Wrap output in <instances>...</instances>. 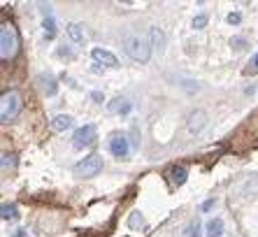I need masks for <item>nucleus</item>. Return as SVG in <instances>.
I'll return each instance as SVG.
<instances>
[{
  "mask_svg": "<svg viewBox=\"0 0 258 237\" xmlns=\"http://www.w3.org/2000/svg\"><path fill=\"white\" fill-rule=\"evenodd\" d=\"M66 33H68V37H70L72 42H77V44H82V42H84V26L77 24V21H70V24H68V28H66Z\"/></svg>",
  "mask_w": 258,
  "mask_h": 237,
  "instance_id": "obj_14",
  "label": "nucleus"
},
{
  "mask_svg": "<svg viewBox=\"0 0 258 237\" xmlns=\"http://www.w3.org/2000/svg\"><path fill=\"white\" fill-rule=\"evenodd\" d=\"M168 177H170V184L172 186H184L188 179V170L184 165H174V167H170Z\"/></svg>",
  "mask_w": 258,
  "mask_h": 237,
  "instance_id": "obj_10",
  "label": "nucleus"
},
{
  "mask_svg": "<svg viewBox=\"0 0 258 237\" xmlns=\"http://www.w3.org/2000/svg\"><path fill=\"white\" fill-rule=\"evenodd\" d=\"M12 237H28V232H26V230H17Z\"/></svg>",
  "mask_w": 258,
  "mask_h": 237,
  "instance_id": "obj_28",
  "label": "nucleus"
},
{
  "mask_svg": "<svg viewBox=\"0 0 258 237\" xmlns=\"http://www.w3.org/2000/svg\"><path fill=\"white\" fill-rule=\"evenodd\" d=\"M51 128H54L56 133H66L68 128H72V116L70 114H56V116L51 118Z\"/></svg>",
  "mask_w": 258,
  "mask_h": 237,
  "instance_id": "obj_13",
  "label": "nucleus"
},
{
  "mask_svg": "<svg viewBox=\"0 0 258 237\" xmlns=\"http://www.w3.org/2000/svg\"><path fill=\"white\" fill-rule=\"evenodd\" d=\"M17 165V156L14 154H3V167H14Z\"/></svg>",
  "mask_w": 258,
  "mask_h": 237,
  "instance_id": "obj_22",
  "label": "nucleus"
},
{
  "mask_svg": "<svg viewBox=\"0 0 258 237\" xmlns=\"http://www.w3.org/2000/svg\"><path fill=\"white\" fill-rule=\"evenodd\" d=\"M100 170H102V158L98 154L86 156V158H82L77 165H75V174H77V177H82V179L96 177Z\"/></svg>",
  "mask_w": 258,
  "mask_h": 237,
  "instance_id": "obj_4",
  "label": "nucleus"
},
{
  "mask_svg": "<svg viewBox=\"0 0 258 237\" xmlns=\"http://www.w3.org/2000/svg\"><path fill=\"white\" fill-rule=\"evenodd\" d=\"M42 28H44V37H47V40H54V37H56V21H54V17H44L42 19Z\"/></svg>",
  "mask_w": 258,
  "mask_h": 237,
  "instance_id": "obj_18",
  "label": "nucleus"
},
{
  "mask_svg": "<svg viewBox=\"0 0 258 237\" xmlns=\"http://www.w3.org/2000/svg\"><path fill=\"white\" fill-rule=\"evenodd\" d=\"M131 102L126 100V98H121V95H116L112 102H107V112L109 114H128L131 112Z\"/></svg>",
  "mask_w": 258,
  "mask_h": 237,
  "instance_id": "obj_11",
  "label": "nucleus"
},
{
  "mask_svg": "<svg viewBox=\"0 0 258 237\" xmlns=\"http://www.w3.org/2000/svg\"><path fill=\"white\" fill-rule=\"evenodd\" d=\"M200 230H203V228H200V221L193 219L191 223L186 225V237H203V235H200Z\"/></svg>",
  "mask_w": 258,
  "mask_h": 237,
  "instance_id": "obj_20",
  "label": "nucleus"
},
{
  "mask_svg": "<svg viewBox=\"0 0 258 237\" xmlns=\"http://www.w3.org/2000/svg\"><path fill=\"white\" fill-rule=\"evenodd\" d=\"M179 82H181L179 86L186 91L188 95H193V93H198L200 91V82H193V79H186V77H179Z\"/></svg>",
  "mask_w": 258,
  "mask_h": 237,
  "instance_id": "obj_19",
  "label": "nucleus"
},
{
  "mask_svg": "<svg viewBox=\"0 0 258 237\" xmlns=\"http://www.w3.org/2000/svg\"><path fill=\"white\" fill-rule=\"evenodd\" d=\"M226 21H228L230 26H237V24L242 21V14H240V12H230L228 17H226Z\"/></svg>",
  "mask_w": 258,
  "mask_h": 237,
  "instance_id": "obj_23",
  "label": "nucleus"
},
{
  "mask_svg": "<svg viewBox=\"0 0 258 237\" xmlns=\"http://www.w3.org/2000/svg\"><path fill=\"white\" fill-rule=\"evenodd\" d=\"M91 56H93V61H96L98 66H107V68H119V58H116L112 51H107V49L102 47H93L91 49Z\"/></svg>",
  "mask_w": 258,
  "mask_h": 237,
  "instance_id": "obj_9",
  "label": "nucleus"
},
{
  "mask_svg": "<svg viewBox=\"0 0 258 237\" xmlns=\"http://www.w3.org/2000/svg\"><path fill=\"white\" fill-rule=\"evenodd\" d=\"M205 232L207 237H221L223 235V221L221 219H210L205 225Z\"/></svg>",
  "mask_w": 258,
  "mask_h": 237,
  "instance_id": "obj_16",
  "label": "nucleus"
},
{
  "mask_svg": "<svg viewBox=\"0 0 258 237\" xmlns=\"http://www.w3.org/2000/svg\"><path fill=\"white\" fill-rule=\"evenodd\" d=\"M144 216H142V212H138V209H135V212H131V216H128V228H131V230H140V228H144Z\"/></svg>",
  "mask_w": 258,
  "mask_h": 237,
  "instance_id": "obj_17",
  "label": "nucleus"
},
{
  "mask_svg": "<svg viewBox=\"0 0 258 237\" xmlns=\"http://www.w3.org/2000/svg\"><path fill=\"white\" fill-rule=\"evenodd\" d=\"M207 21H210V17H207V14H196V17H193V28L203 30L205 26H207Z\"/></svg>",
  "mask_w": 258,
  "mask_h": 237,
  "instance_id": "obj_21",
  "label": "nucleus"
},
{
  "mask_svg": "<svg viewBox=\"0 0 258 237\" xmlns=\"http://www.w3.org/2000/svg\"><path fill=\"white\" fill-rule=\"evenodd\" d=\"M19 53V35L12 24H3L0 28V61L7 63Z\"/></svg>",
  "mask_w": 258,
  "mask_h": 237,
  "instance_id": "obj_3",
  "label": "nucleus"
},
{
  "mask_svg": "<svg viewBox=\"0 0 258 237\" xmlns=\"http://www.w3.org/2000/svg\"><path fill=\"white\" fill-rule=\"evenodd\" d=\"M0 216H3V221H17L19 219V209L14 202H3L0 205Z\"/></svg>",
  "mask_w": 258,
  "mask_h": 237,
  "instance_id": "obj_15",
  "label": "nucleus"
},
{
  "mask_svg": "<svg viewBox=\"0 0 258 237\" xmlns=\"http://www.w3.org/2000/svg\"><path fill=\"white\" fill-rule=\"evenodd\" d=\"M253 66L258 68V53H256V56H253Z\"/></svg>",
  "mask_w": 258,
  "mask_h": 237,
  "instance_id": "obj_29",
  "label": "nucleus"
},
{
  "mask_svg": "<svg viewBox=\"0 0 258 237\" xmlns=\"http://www.w3.org/2000/svg\"><path fill=\"white\" fill-rule=\"evenodd\" d=\"M207 124H210V116H207L205 109H193V112L186 116V131L191 133V135L203 133L205 128H207Z\"/></svg>",
  "mask_w": 258,
  "mask_h": 237,
  "instance_id": "obj_6",
  "label": "nucleus"
},
{
  "mask_svg": "<svg viewBox=\"0 0 258 237\" xmlns=\"http://www.w3.org/2000/svg\"><path fill=\"white\" fill-rule=\"evenodd\" d=\"M123 49L126 53L131 56L135 63H149L151 58V42L149 37H142V35H126L123 40Z\"/></svg>",
  "mask_w": 258,
  "mask_h": 237,
  "instance_id": "obj_2",
  "label": "nucleus"
},
{
  "mask_svg": "<svg viewBox=\"0 0 258 237\" xmlns=\"http://www.w3.org/2000/svg\"><path fill=\"white\" fill-rule=\"evenodd\" d=\"M56 53H58L60 58H63V56H66V58H72V49H68L66 44H63V47H60V49H58V51H56Z\"/></svg>",
  "mask_w": 258,
  "mask_h": 237,
  "instance_id": "obj_25",
  "label": "nucleus"
},
{
  "mask_svg": "<svg viewBox=\"0 0 258 237\" xmlns=\"http://www.w3.org/2000/svg\"><path fill=\"white\" fill-rule=\"evenodd\" d=\"M242 44H244L242 37H233V40H230V47H235V49H242Z\"/></svg>",
  "mask_w": 258,
  "mask_h": 237,
  "instance_id": "obj_26",
  "label": "nucleus"
},
{
  "mask_svg": "<svg viewBox=\"0 0 258 237\" xmlns=\"http://www.w3.org/2000/svg\"><path fill=\"white\" fill-rule=\"evenodd\" d=\"M91 100H96V102H102L105 98H102L100 91H91Z\"/></svg>",
  "mask_w": 258,
  "mask_h": 237,
  "instance_id": "obj_27",
  "label": "nucleus"
},
{
  "mask_svg": "<svg viewBox=\"0 0 258 237\" xmlns=\"http://www.w3.org/2000/svg\"><path fill=\"white\" fill-rule=\"evenodd\" d=\"M214 205H216V200H214V198H210V200H205L203 205H200V209H203V212H210Z\"/></svg>",
  "mask_w": 258,
  "mask_h": 237,
  "instance_id": "obj_24",
  "label": "nucleus"
},
{
  "mask_svg": "<svg viewBox=\"0 0 258 237\" xmlns=\"http://www.w3.org/2000/svg\"><path fill=\"white\" fill-rule=\"evenodd\" d=\"M149 42H151V47L154 49H158V51H163V49H165V33H163L161 28H158V26H151L149 28Z\"/></svg>",
  "mask_w": 258,
  "mask_h": 237,
  "instance_id": "obj_12",
  "label": "nucleus"
},
{
  "mask_svg": "<svg viewBox=\"0 0 258 237\" xmlns=\"http://www.w3.org/2000/svg\"><path fill=\"white\" fill-rule=\"evenodd\" d=\"M37 84H40V91H42L47 98H54V95L58 93V82H56V77L51 72H40V75H37Z\"/></svg>",
  "mask_w": 258,
  "mask_h": 237,
  "instance_id": "obj_8",
  "label": "nucleus"
},
{
  "mask_svg": "<svg viewBox=\"0 0 258 237\" xmlns=\"http://www.w3.org/2000/svg\"><path fill=\"white\" fill-rule=\"evenodd\" d=\"M96 126L93 124H84L82 128H77L75 131V135H72V147L75 149H84V147H91V144L96 142Z\"/></svg>",
  "mask_w": 258,
  "mask_h": 237,
  "instance_id": "obj_5",
  "label": "nucleus"
},
{
  "mask_svg": "<svg viewBox=\"0 0 258 237\" xmlns=\"http://www.w3.org/2000/svg\"><path fill=\"white\" fill-rule=\"evenodd\" d=\"M128 151H131V142H128V137L123 133H114V135H109V154L114 156V158H126Z\"/></svg>",
  "mask_w": 258,
  "mask_h": 237,
  "instance_id": "obj_7",
  "label": "nucleus"
},
{
  "mask_svg": "<svg viewBox=\"0 0 258 237\" xmlns=\"http://www.w3.org/2000/svg\"><path fill=\"white\" fill-rule=\"evenodd\" d=\"M24 109V98L17 89H10L0 98V124H10L21 114Z\"/></svg>",
  "mask_w": 258,
  "mask_h": 237,
  "instance_id": "obj_1",
  "label": "nucleus"
}]
</instances>
